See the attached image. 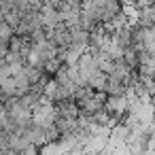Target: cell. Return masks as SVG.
<instances>
[{
    "label": "cell",
    "mask_w": 155,
    "mask_h": 155,
    "mask_svg": "<svg viewBox=\"0 0 155 155\" xmlns=\"http://www.w3.org/2000/svg\"><path fill=\"white\" fill-rule=\"evenodd\" d=\"M11 36H13V28L9 24L7 26H0V41L7 43V41H11Z\"/></svg>",
    "instance_id": "obj_3"
},
{
    "label": "cell",
    "mask_w": 155,
    "mask_h": 155,
    "mask_svg": "<svg viewBox=\"0 0 155 155\" xmlns=\"http://www.w3.org/2000/svg\"><path fill=\"white\" fill-rule=\"evenodd\" d=\"M87 85H89L91 89H96V91H104V94H106L108 74H106V72H102V70H98V72H94V74L87 79Z\"/></svg>",
    "instance_id": "obj_2"
},
{
    "label": "cell",
    "mask_w": 155,
    "mask_h": 155,
    "mask_svg": "<svg viewBox=\"0 0 155 155\" xmlns=\"http://www.w3.org/2000/svg\"><path fill=\"white\" fill-rule=\"evenodd\" d=\"M104 108H106L115 119H119L121 115L127 113V108H130V100H127L125 94H121V96H108L106 102H104Z\"/></svg>",
    "instance_id": "obj_1"
}]
</instances>
